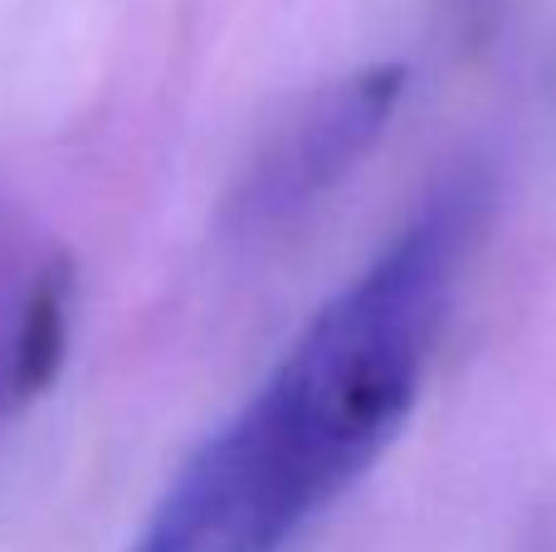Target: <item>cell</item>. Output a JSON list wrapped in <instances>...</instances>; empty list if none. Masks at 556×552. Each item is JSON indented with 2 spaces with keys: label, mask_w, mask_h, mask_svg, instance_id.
I'll return each mask as SVG.
<instances>
[{
  "label": "cell",
  "mask_w": 556,
  "mask_h": 552,
  "mask_svg": "<svg viewBox=\"0 0 556 552\" xmlns=\"http://www.w3.org/2000/svg\"><path fill=\"white\" fill-rule=\"evenodd\" d=\"M489 176L454 172L313 313L260 391L195 450L127 552H283L401 436L425 387Z\"/></svg>",
  "instance_id": "cell-1"
},
{
  "label": "cell",
  "mask_w": 556,
  "mask_h": 552,
  "mask_svg": "<svg viewBox=\"0 0 556 552\" xmlns=\"http://www.w3.org/2000/svg\"><path fill=\"white\" fill-rule=\"evenodd\" d=\"M401 93V64L356 68L303 93L250 152L235 191L225 196V225L250 240L283 230L317 201H327L391 127Z\"/></svg>",
  "instance_id": "cell-2"
},
{
  "label": "cell",
  "mask_w": 556,
  "mask_h": 552,
  "mask_svg": "<svg viewBox=\"0 0 556 552\" xmlns=\"http://www.w3.org/2000/svg\"><path fill=\"white\" fill-rule=\"evenodd\" d=\"M68 309H74V264L59 254L35 274L25 303H20L15 333L5 352V397L25 406L29 397L49 387L64 367L68 348Z\"/></svg>",
  "instance_id": "cell-3"
}]
</instances>
